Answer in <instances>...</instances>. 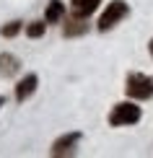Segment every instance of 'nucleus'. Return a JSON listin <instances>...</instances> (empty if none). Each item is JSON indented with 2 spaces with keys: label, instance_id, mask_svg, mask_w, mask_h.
I'll use <instances>...</instances> for the list:
<instances>
[{
  "label": "nucleus",
  "instance_id": "nucleus-11",
  "mask_svg": "<svg viewBox=\"0 0 153 158\" xmlns=\"http://www.w3.org/2000/svg\"><path fill=\"white\" fill-rule=\"evenodd\" d=\"M18 29H21V21H11V23H5V26H3V36H16Z\"/></svg>",
  "mask_w": 153,
  "mask_h": 158
},
{
  "label": "nucleus",
  "instance_id": "nucleus-9",
  "mask_svg": "<svg viewBox=\"0 0 153 158\" xmlns=\"http://www.w3.org/2000/svg\"><path fill=\"white\" fill-rule=\"evenodd\" d=\"M44 31H47V21H31L29 26H26V34H29L31 39H39Z\"/></svg>",
  "mask_w": 153,
  "mask_h": 158
},
{
  "label": "nucleus",
  "instance_id": "nucleus-6",
  "mask_svg": "<svg viewBox=\"0 0 153 158\" xmlns=\"http://www.w3.org/2000/svg\"><path fill=\"white\" fill-rule=\"evenodd\" d=\"M99 3H101V0H70V8H73V13H75L78 18H88L91 13L99 8Z\"/></svg>",
  "mask_w": 153,
  "mask_h": 158
},
{
  "label": "nucleus",
  "instance_id": "nucleus-13",
  "mask_svg": "<svg viewBox=\"0 0 153 158\" xmlns=\"http://www.w3.org/2000/svg\"><path fill=\"white\" fill-rule=\"evenodd\" d=\"M3 101H5V98H3V96H0V106H3Z\"/></svg>",
  "mask_w": 153,
  "mask_h": 158
},
{
  "label": "nucleus",
  "instance_id": "nucleus-12",
  "mask_svg": "<svg viewBox=\"0 0 153 158\" xmlns=\"http://www.w3.org/2000/svg\"><path fill=\"white\" fill-rule=\"evenodd\" d=\"M148 49H151V57H153V39H151V44H148Z\"/></svg>",
  "mask_w": 153,
  "mask_h": 158
},
{
  "label": "nucleus",
  "instance_id": "nucleus-3",
  "mask_svg": "<svg viewBox=\"0 0 153 158\" xmlns=\"http://www.w3.org/2000/svg\"><path fill=\"white\" fill-rule=\"evenodd\" d=\"M138 119H140V106H135V104H130V101L117 104V106L112 109V114H109V124H112V127L135 124Z\"/></svg>",
  "mask_w": 153,
  "mask_h": 158
},
{
  "label": "nucleus",
  "instance_id": "nucleus-2",
  "mask_svg": "<svg viewBox=\"0 0 153 158\" xmlns=\"http://www.w3.org/2000/svg\"><path fill=\"white\" fill-rule=\"evenodd\" d=\"M127 13H130V8H127V3H125V0H112V3L106 5V10L101 13V18H99V31L114 29V26L122 21Z\"/></svg>",
  "mask_w": 153,
  "mask_h": 158
},
{
  "label": "nucleus",
  "instance_id": "nucleus-10",
  "mask_svg": "<svg viewBox=\"0 0 153 158\" xmlns=\"http://www.w3.org/2000/svg\"><path fill=\"white\" fill-rule=\"evenodd\" d=\"M83 31H86L83 21H73V26H65V36H75V34H83Z\"/></svg>",
  "mask_w": 153,
  "mask_h": 158
},
{
  "label": "nucleus",
  "instance_id": "nucleus-5",
  "mask_svg": "<svg viewBox=\"0 0 153 158\" xmlns=\"http://www.w3.org/2000/svg\"><path fill=\"white\" fill-rule=\"evenodd\" d=\"M78 132H68V135H62V137H57L55 140V145H52V156H68L73 153V148H75V143H78Z\"/></svg>",
  "mask_w": 153,
  "mask_h": 158
},
{
  "label": "nucleus",
  "instance_id": "nucleus-8",
  "mask_svg": "<svg viewBox=\"0 0 153 158\" xmlns=\"http://www.w3.org/2000/svg\"><path fill=\"white\" fill-rule=\"evenodd\" d=\"M62 16H65L62 0H49V5L44 8V21H47V23H57Z\"/></svg>",
  "mask_w": 153,
  "mask_h": 158
},
{
  "label": "nucleus",
  "instance_id": "nucleus-1",
  "mask_svg": "<svg viewBox=\"0 0 153 158\" xmlns=\"http://www.w3.org/2000/svg\"><path fill=\"white\" fill-rule=\"evenodd\" d=\"M125 91H127V96L135 98V101H145V98L153 96V78L143 75V73H130Z\"/></svg>",
  "mask_w": 153,
  "mask_h": 158
},
{
  "label": "nucleus",
  "instance_id": "nucleus-4",
  "mask_svg": "<svg viewBox=\"0 0 153 158\" xmlns=\"http://www.w3.org/2000/svg\"><path fill=\"white\" fill-rule=\"evenodd\" d=\"M36 85H39V78H36L34 73H29L26 78H21L18 85H16V101H26L29 96H34Z\"/></svg>",
  "mask_w": 153,
  "mask_h": 158
},
{
  "label": "nucleus",
  "instance_id": "nucleus-7",
  "mask_svg": "<svg viewBox=\"0 0 153 158\" xmlns=\"http://www.w3.org/2000/svg\"><path fill=\"white\" fill-rule=\"evenodd\" d=\"M18 68H21V62H18V57L16 55H0V75H16L18 73Z\"/></svg>",
  "mask_w": 153,
  "mask_h": 158
}]
</instances>
